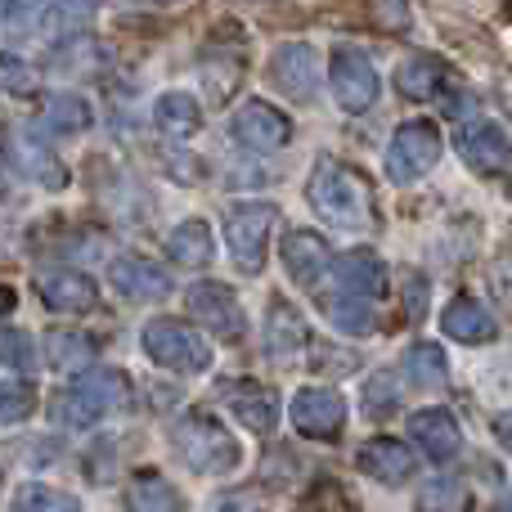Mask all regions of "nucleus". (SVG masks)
<instances>
[{
    "instance_id": "obj_25",
    "label": "nucleus",
    "mask_w": 512,
    "mask_h": 512,
    "mask_svg": "<svg viewBox=\"0 0 512 512\" xmlns=\"http://www.w3.org/2000/svg\"><path fill=\"white\" fill-rule=\"evenodd\" d=\"M153 126H158L167 140H189V135L203 126V108H198V99L185 95V90H167V95H158V104H153Z\"/></svg>"
},
{
    "instance_id": "obj_4",
    "label": "nucleus",
    "mask_w": 512,
    "mask_h": 512,
    "mask_svg": "<svg viewBox=\"0 0 512 512\" xmlns=\"http://www.w3.org/2000/svg\"><path fill=\"white\" fill-rule=\"evenodd\" d=\"M144 351L153 364L171 373H207L212 369V346L203 342L198 328H189L185 319H149L144 324Z\"/></svg>"
},
{
    "instance_id": "obj_32",
    "label": "nucleus",
    "mask_w": 512,
    "mask_h": 512,
    "mask_svg": "<svg viewBox=\"0 0 512 512\" xmlns=\"http://www.w3.org/2000/svg\"><path fill=\"white\" fill-rule=\"evenodd\" d=\"M418 512H468L472 508V495L459 477H436L418 490Z\"/></svg>"
},
{
    "instance_id": "obj_40",
    "label": "nucleus",
    "mask_w": 512,
    "mask_h": 512,
    "mask_svg": "<svg viewBox=\"0 0 512 512\" xmlns=\"http://www.w3.org/2000/svg\"><path fill=\"white\" fill-rule=\"evenodd\" d=\"M405 306H409V315H423V310H427V279H423V274H409V279H405Z\"/></svg>"
},
{
    "instance_id": "obj_11",
    "label": "nucleus",
    "mask_w": 512,
    "mask_h": 512,
    "mask_svg": "<svg viewBox=\"0 0 512 512\" xmlns=\"http://www.w3.org/2000/svg\"><path fill=\"white\" fill-rule=\"evenodd\" d=\"M292 423L310 441H333L346 427V400L333 387H301L292 396Z\"/></svg>"
},
{
    "instance_id": "obj_33",
    "label": "nucleus",
    "mask_w": 512,
    "mask_h": 512,
    "mask_svg": "<svg viewBox=\"0 0 512 512\" xmlns=\"http://www.w3.org/2000/svg\"><path fill=\"white\" fill-rule=\"evenodd\" d=\"M14 512H81V499L68 495V490H54V486H23L14 495Z\"/></svg>"
},
{
    "instance_id": "obj_38",
    "label": "nucleus",
    "mask_w": 512,
    "mask_h": 512,
    "mask_svg": "<svg viewBox=\"0 0 512 512\" xmlns=\"http://www.w3.org/2000/svg\"><path fill=\"white\" fill-rule=\"evenodd\" d=\"M396 405H400V391H396V382H391V373H378V378L364 387V409H369V418L391 414Z\"/></svg>"
},
{
    "instance_id": "obj_12",
    "label": "nucleus",
    "mask_w": 512,
    "mask_h": 512,
    "mask_svg": "<svg viewBox=\"0 0 512 512\" xmlns=\"http://www.w3.org/2000/svg\"><path fill=\"white\" fill-rule=\"evenodd\" d=\"M279 261L292 283L319 288V283L328 279V270H333V248H328L315 230H288L279 243Z\"/></svg>"
},
{
    "instance_id": "obj_26",
    "label": "nucleus",
    "mask_w": 512,
    "mask_h": 512,
    "mask_svg": "<svg viewBox=\"0 0 512 512\" xmlns=\"http://www.w3.org/2000/svg\"><path fill=\"white\" fill-rule=\"evenodd\" d=\"M324 315H328V324L346 337H369L373 328H378V310H373V301L355 297V292H342V288L324 297Z\"/></svg>"
},
{
    "instance_id": "obj_43",
    "label": "nucleus",
    "mask_w": 512,
    "mask_h": 512,
    "mask_svg": "<svg viewBox=\"0 0 512 512\" xmlns=\"http://www.w3.org/2000/svg\"><path fill=\"white\" fill-rule=\"evenodd\" d=\"M41 0H5V14H32Z\"/></svg>"
},
{
    "instance_id": "obj_47",
    "label": "nucleus",
    "mask_w": 512,
    "mask_h": 512,
    "mask_svg": "<svg viewBox=\"0 0 512 512\" xmlns=\"http://www.w3.org/2000/svg\"><path fill=\"white\" fill-rule=\"evenodd\" d=\"M153 5H180V0H153Z\"/></svg>"
},
{
    "instance_id": "obj_13",
    "label": "nucleus",
    "mask_w": 512,
    "mask_h": 512,
    "mask_svg": "<svg viewBox=\"0 0 512 512\" xmlns=\"http://www.w3.org/2000/svg\"><path fill=\"white\" fill-rule=\"evenodd\" d=\"M319 81V54L306 41H283L270 59V86L283 99H310Z\"/></svg>"
},
{
    "instance_id": "obj_19",
    "label": "nucleus",
    "mask_w": 512,
    "mask_h": 512,
    "mask_svg": "<svg viewBox=\"0 0 512 512\" xmlns=\"http://www.w3.org/2000/svg\"><path fill=\"white\" fill-rule=\"evenodd\" d=\"M225 405H230V414L239 418L248 432H256V436L274 432V423H279V396H274L270 387H261V382H252V378L230 382Z\"/></svg>"
},
{
    "instance_id": "obj_16",
    "label": "nucleus",
    "mask_w": 512,
    "mask_h": 512,
    "mask_svg": "<svg viewBox=\"0 0 512 512\" xmlns=\"http://www.w3.org/2000/svg\"><path fill=\"white\" fill-rule=\"evenodd\" d=\"M5 144H9L14 167L23 171V176H32L41 189H63V185H68V167H63V162L50 153V144L36 140L32 131H9Z\"/></svg>"
},
{
    "instance_id": "obj_2",
    "label": "nucleus",
    "mask_w": 512,
    "mask_h": 512,
    "mask_svg": "<svg viewBox=\"0 0 512 512\" xmlns=\"http://www.w3.org/2000/svg\"><path fill=\"white\" fill-rule=\"evenodd\" d=\"M171 445H176L180 459H185L194 472H203V477H225V472H234L243 459L239 436H234L225 423H216L212 414H203V409L176 418Z\"/></svg>"
},
{
    "instance_id": "obj_41",
    "label": "nucleus",
    "mask_w": 512,
    "mask_h": 512,
    "mask_svg": "<svg viewBox=\"0 0 512 512\" xmlns=\"http://www.w3.org/2000/svg\"><path fill=\"white\" fill-rule=\"evenodd\" d=\"M490 432H495V441L504 445V450H512V409H504V414H495Z\"/></svg>"
},
{
    "instance_id": "obj_22",
    "label": "nucleus",
    "mask_w": 512,
    "mask_h": 512,
    "mask_svg": "<svg viewBox=\"0 0 512 512\" xmlns=\"http://www.w3.org/2000/svg\"><path fill=\"white\" fill-rule=\"evenodd\" d=\"M445 86H450V68H445L436 54H409V59L396 68V90L405 99H418V104L441 99Z\"/></svg>"
},
{
    "instance_id": "obj_17",
    "label": "nucleus",
    "mask_w": 512,
    "mask_h": 512,
    "mask_svg": "<svg viewBox=\"0 0 512 512\" xmlns=\"http://www.w3.org/2000/svg\"><path fill=\"white\" fill-rule=\"evenodd\" d=\"M36 292H41V301L50 310H59V315H86V310H95L99 301V288L90 274L81 270H50L36 279Z\"/></svg>"
},
{
    "instance_id": "obj_39",
    "label": "nucleus",
    "mask_w": 512,
    "mask_h": 512,
    "mask_svg": "<svg viewBox=\"0 0 512 512\" xmlns=\"http://www.w3.org/2000/svg\"><path fill=\"white\" fill-rule=\"evenodd\" d=\"M378 23L387 27V32H405L409 27V0H378Z\"/></svg>"
},
{
    "instance_id": "obj_3",
    "label": "nucleus",
    "mask_w": 512,
    "mask_h": 512,
    "mask_svg": "<svg viewBox=\"0 0 512 512\" xmlns=\"http://www.w3.org/2000/svg\"><path fill=\"white\" fill-rule=\"evenodd\" d=\"M131 396V378L122 369H86L68 387V396L54 405V423L63 427H90L99 418H108L113 409L126 405Z\"/></svg>"
},
{
    "instance_id": "obj_14",
    "label": "nucleus",
    "mask_w": 512,
    "mask_h": 512,
    "mask_svg": "<svg viewBox=\"0 0 512 512\" xmlns=\"http://www.w3.org/2000/svg\"><path fill=\"white\" fill-rule=\"evenodd\" d=\"M108 283L126 301H162L171 292V274L158 261H149V256H117L108 265Z\"/></svg>"
},
{
    "instance_id": "obj_18",
    "label": "nucleus",
    "mask_w": 512,
    "mask_h": 512,
    "mask_svg": "<svg viewBox=\"0 0 512 512\" xmlns=\"http://www.w3.org/2000/svg\"><path fill=\"white\" fill-rule=\"evenodd\" d=\"M409 436H414V445L432 463H450L463 445V432L450 409H418V414L409 418Z\"/></svg>"
},
{
    "instance_id": "obj_8",
    "label": "nucleus",
    "mask_w": 512,
    "mask_h": 512,
    "mask_svg": "<svg viewBox=\"0 0 512 512\" xmlns=\"http://www.w3.org/2000/svg\"><path fill=\"white\" fill-rule=\"evenodd\" d=\"M185 306H189V315L207 328V333L225 337V342H239V337L248 333L243 301L234 297V288H225V283H212V279L194 283V288L185 292Z\"/></svg>"
},
{
    "instance_id": "obj_37",
    "label": "nucleus",
    "mask_w": 512,
    "mask_h": 512,
    "mask_svg": "<svg viewBox=\"0 0 512 512\" xmlns=\"http://www.w3.org/2000/svg\"><path fill=\"white\" fill-rule=\"evenodd\" d=\"M306 512H355V504L346 499V486L333 477H319L306 495Z\"/></svg>"
},
{
    "instance_id": "obj_24",
    "label": "nucleus",
    "mask_w": 512,
    "mask_h": 512,
    "mask_svg": "<svg viewBox=\"0 0 512 512\" xmlns=\"http://www.w3.org/2000/svg\"><path fill=\"white\" fill-rule=\"evenodd\" d=\"M306 342H310L306 319H301L283 297H274L270 301V315H265V346H270V355L292 360L297 351H306Z\"/></svg>"
},
{
    "instance_id": "obj_23",
    "label": "nucleus",
    "mask_w": 512,
    "mask_h": 512,
    "mask_svg": "<svg viewBox=\"0 0 512 512\" xmlns=\"http://www.w3.org/2000/svg\"><path fill=\"white\" fill-rule=\"evenodd\" d=\"M99 0H50L41 9V36L45 41H72L95 27Z\"/></svg>"
},
{
    "instance_id": "obj_9",
    "label": "nucleus",
    "mask_w": 512,
    "mask_h": 512,
    "mask_svg": "<svg viewBox=\"0 0 512 512\" xmlns=\"http://www.w3.org/2000/svg\"><path fill=\"white\" fill-rule=\"evenodd\" d=\"M454 144H459V158L468 162L472 171H481V176H495V171H504L512 162L508 131L499 122H490V117H468V122H459Z\"/></svg>"
},
{
    "instance_id": "obj_21",
    "label": "nucleus",
    "mask_w": 512,
    "mask_h": 512,
    "mask_svg": "<svg viewBox=\"0 0 512 512\" xmlns=\"http://www.w3.org/2000/svg\"><path fill=\"white\" fill-rule=\"evenodd\" d=\"M441 328H445V337H454V342H463V346H481V342H495L499 337L495 315L472 297H454L441 315Z\"/></svg>"
},
{
    "instance_id": "obj_44",
    "label": "nucleus",
    "mask_w": 512,
    "mask_h": 512,
    "mask_svg": "<svg viewBox=\"0 0 512 512\" xmlns=\"http://www.w3.org/2000/svg\"><path fill=\"white\" fill-rule=\"evenodd\" d=\"M14 288H5V283H0V315H9V310H14Z\"/></svg>"
},
{
    "instance_id": "obj_42",
    "label": "nucleus",
    "mask_w": 512,
    "mask_h": 512,
    "mask_svg": "<svg viewBox=\"0 0 512 512\" xmlns=\"http://www.w3.org/2000/svg\"><path fill=\"white\" fill-rule=\"evenodd\" d=\"M221 512H270L265 504H256V499H248V495H239V499H230Z\"/></svg>"
},
{
    "instance_id": "obj_34",
    "label": "nucleus",
    "mask_w": 512,
    "mask_h": 512,
    "mask_svg": "<svg viewBox=\"0 0 512 512\" xmlns=\"http://www.w3.org/2000/svg\"><path fill=\"white\" fill-rule=\"evenodd\" d=\"M36 86H41V68L36 63H27L23 54H0V90L5 95H36Z\"/></svg>"
},
{
    "instance_id": "obj_6",
    "label": "nucleus",
    "mask_w": 512,
    "mask_h": 512,
    "mask_svg": "<svg viewBox=\"0 0 512 512\" xmlns=\"http://www.w3.org/2000/svg\"><path fill=\"white\" fill-rule=\"evenodd\" d=\"M274 221H279V207L274 203H239L225 216V243H230V256L243 274H261L265 252H270V234Z\"/></svg>"
},
{
    "instance_id": "obj_28",
    "label": "nucleus",
    "mask_w": 512,
    "mask_h": 512,
    "mask_svg": "<svg viewBox=\"0 0 512 512\" xmlns=\"http://www.w3.org/2000/svg\"><path fill=\"white\" fill-rule=\"evenodd\" d=\"M95 122V113H90V104L81 95H50L41 108V131L45 135H59V140H68V135H81L86 126Z\"/></svg>"
},
{
    "instance_id": "obj_27",
    "label": "nucleus",
    "mask_w": 512,
    "mask_h": 512,
    "mask_svg": "<svg viewBox=\"0 0 512 512\" xmlns=\"http://www.w3.org/2000/svg\"><path fill=\"white\" fill-rule=\"evenodd\" d=\"M167 256L176 265H185V270H203L207 261L216 256V239H212V225L207 221H180L176 230H171L167 239Z\"/></svg>"
},
{
    "instance_id": "obj_1",
    "label": "nucleus",
    "mask_w": 512,
    "mask_h": 512,
    "mask_svg": "<svg viewBox=\"0 0 512 512\" xmlns=\"http://www.w3.org/2000/svg\"><path fill=\"white\" fill-rule=\"evenodd\" d=\"M306 203L337 230H364L369 225V185L333 158L315 162L306 180Z\"/></svg>"
},
{
    "instance_id": "obj_46",
    "label": "nucleus",
    "mask_w": 512,
    "mask_h": 512,
    "mask_svg": "<svg viewBox=\"0 0 512 512\" xmlns=\"http://www.w3.org/2000/svg\"><path fill=\"white\" fill-rule=\"evenodd\" d=\"M9 194V180H5V167H0V198Z\"/></svg>"
},
{
    "instance_id": "obj_30",
    "label": "nucleus",
    "mask_w": 512,
    "mask_h": 512,
    "mask_svg": "<svg viewBox=\"0 0 512 512\" xmlns=\"http://www.w3.org/2000/svg\"><path fill=\"white\" fill-rule=\"evenodd\" d=\"M405 373H409V382H414V387L436 391V387H445V382H450V360H445V351L436 342H414L405 351Z\"/></svg>"
},
{
    "instance_id": "obj_35",
    "label": "nucleus",
    "mask_w": 512,
    "mask_h": 512,
    "mask_svg": "<svg viewBox=\"0 0 512 512\" xmlns=\"http://www.w3.org/2000/svg\"><path fill=\"white\" fill-rule=\"evenodd\" d=\"M36 409V387L32 382H0V427L23 423Z\"/></svg>"
},
{
    "instance_id": "obj_29",
    "label": "nucleus",
    "mask_w": 512,
    "mask_h": 512,
    "mask_svg": "<svg viewBox=\"0 0 512 512\" xmlns=\"http://www.w3.org/2000/svg\"><path fill=\"white\" fill-rule=\"evenodd\" d=\"M126 512H185V495L158 472H140L126 490Z\"/></svg>"
},
{
    "instance_id": "obj_15",
    "label": "nucleus",
    "mask_w": 512,
    "mask_h": 512,
    "mask_svg": "<svg viewBox=\"0 0 512 512\" xmlns=\"http://www.w3.org/2000/svg\"><path fill=\"white\" fill-rule=\"evenodd\" d=\"M355 463H360L364 477L382 481V486H405L418 468L414 450H409L405 441H391V436H373V441H364L360 454H355Z\"/></svg>"
},
{
    "instance_id": "obj_5",
    "label": "nucleus",
    "mask_w": 512,
    "mask_h": 512,
    "mask_svg": "<svg viewBox=\"0 0 512 512\" xmlns=\"http://www.w3.org/2000/svg\"><path fill=\"white\" fill-rule=\"evenodd\" d=\"M441 153H445V140L436 131V122H405L391 135L382 167H387L391 185H414V180H423L441 162Z\"/></svg>"
},
{
    "instance_id": "obj_45",
    "label": "nucleus",
    "mask_w": 512,
    "mask_h": 512,
    "mask_svg": "<svg viewBox=\"0 0 512 512\" xmlns=\"http://www.w3.org/2000/svg\"><path fill=\"white\" fill-rule=\"evenodd\" d=\"M495 512H512V495H504V499H499V508Z\"/></svg>"
},
{
    "instance_id": "obj_20",
    "label": "nucleus",
    "mask_w": 512,
    "mask_h": 512,
    "mask_svg": "<svg viewBox=\"0 0 512 512\" xmlns=\"http://www.w3.org/2000/svg\"><path fill=\"white\" fill-rule=\"evenodd\" d=\"M333 274H337V288L355 292V297L378 301L387 292V265H382V256L373 248H351L346 256H337Z\"/></svg>"
},
{
    "instance_id": "obj_10",
    "label": "nucleus",
    "mask_w": 512,
    "mask_h": 512,
    "mask_svg": "<svg viewBox=\"0 0 512 512\" xmlns=\"http://www.w3.org/2000/svg\"><path fill=\"white\" fill-rule=\"evenodd\" d=\"M230 135L243 144V149L274 153L292 140V117L283 113V108L265 104V99H248V104H239V113H234Z\"/></svg>"
},
{
    "instance_id": "obj_7",
    "label": "nucleus",
    "mask_w": 512,
    "mask_h": 512,
    "mask_svg": "<svg viewBox=\"0 0 512 512\" xmlns=\"http://www.w3.org/2000/svg\"><path fill=\"white\" fill-rule=\"evenodd\" d=\"M328 86H333V99L342 113H369L378 104L382 77L369 63V54L355 50V45H337L333 59H328Z\"/></svg>"
},
{
    "instance_id": "obj_31",
    "label": "nucleus",
    "mask_w": 512,
    "mask_h": 512,
    "mask_svg": "<svg viewBox=\"0 0 512 512\" xmlns=\"http://www.w3.org/2000/svg\"><path fill=\"white\" fill-rule=\"evenodd\" d=\"M45 346H50V364L54 369H86L90 360H95V342H90L86 333H72V328H54L50 337H45Z\"/></svg>"
},
{
    "instance_id": "obj_36",
    "label": "nucleus",
    "mask_w": 512,
    "mask_h": 512,
    "mask_svg": "<svg viewBox=\"0 0 512 512\" xmlns=\"http://www.w3.org/2000/svg\"><path fill=\"white\" fill-rule=\"evenodd\" d=\"M0 364L18 369V373H32L36 369L32 333H23V328H0Z\"/></svg>"
}]
</instances>
